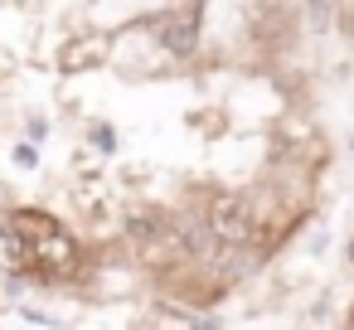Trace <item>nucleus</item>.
<instances>
[{
    "instance_id": "obj_1",
    "label": "nucleus",
    "mask_w": 354,
    "mask_h": 330,
    "mask_svg": "<svg viewBox=\"0 0 354 330\" xmlns=\"http://www.w3.org/2000/svg\"><path fill=\"white\" fill-rule=\"evenodd\" d=\"M204 219L223 248H257V214L248 194H214L204 204Z\"/></svg>"
},
{
    "instance_id": "obj_2",
    "label": "nucleus",
    "mask_w": 354,
    "mask_h": 330,
    "mask_svg": "<svg viewBox=\"0 0 354 330\" xmlns=\"http://www.w3.org/2000/svg\"><path fill=\"white\" fill-rule=\"evenodd\" d=\"M156 35H160V49L165 54H175V59L194 54V44H199V6H185L175 15H165L156 25Z\"/></svg>"
},
{
    "instance_id": "obj_3",
    "label": "nucleus",
    "mask_w": 354,
    "mask_h": 330,
    "mask_svg": "<svg viewBox=\"0 0 354 330\" xmlns=\"http://www.w3.org/2000/svg\"><path fill=\"white\" fill-rule=\"evenodd\" d=\"M10 228H15L25 243H39V238L64 233V223H59L54 214H44V209H15V214H10Z\"/></svg>"
},
{
    "instance_id": "obj_4",
    "label": "nucleus",
    "mask_w": 354,
    "mask_h": 330,
    "mask_svg": "<svg viewBox=\"0 0 354 330\" xmlns=\"http://www.w3.org/2000/svg\"><path fill=\"white\" fill-rule=\"evenodd\" d=\"M102 54H107V44L93 35V39H73L64 54H59V68L64 73H78V68H93V64H102Z\"/></svg>"
},
{
    "instance_id": "obj_5",
    "label": "nucleus",
    "mask_w": 354,
    "mask_h": 330,
    "mask_svg": "<svg viewBox=\"0 0 354 330\" xmlns=\"http://www.w3.org/2000/svg\"><path fill=\"white\" fill-rule=\"evenodd\" d=\"M15 165H25V170H30V165H39V151H35L30 141H25V146H15Z\"/></svg>"
},
{
    "instance_id": "obj_6",
    "label": "nucleus",
    "mask_w": 354,
    "mask_h": 330,
    "mask_svg": "<svg viewBox=\"0 0 354 330\" xmlns=\"http://www.w3.org/2000/svg\"><path fill=\"white\" fill-rule=\"evenodd\" d=\"M93 136H97V146H102V151H112V146H117V136H112V131H107V127H97V131H93Z\"/></svg>"
},
{
    "instance_id": "obj_7",
    "label": "nucleus",
    "mask_w": 354,
    "mask_h": 330,
    "mask_svg": "<svg viewBox=\"0 0 354 330\" xmlns=\"http://www.w3.org/2000/svg\"><path fill=\"white\" fill-rule=\"evenodd\" d=\"M349 262H354V243H349Z\"/></svg>"
}]
</instances>
